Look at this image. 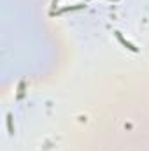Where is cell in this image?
Segmentation results:
<instances>
[{"label":"cell","mask_w":149,"mask_h":151,"mask_svg":"<svg viewBox=\"0 0 149 151\" xmlns=\"http://www.w3.org/2000/svg\"><path fill=\"white\" fill-rule=\"evenodd\" d=\"M75 9H82V5H75V7H65V9H60V11H58V14H62V12H69V11H75Z\"/></svg>","instance_id":"cell-2"},{"label":"cell","mask_w":149,"mask_h":151,"mask_svg":"<svg viewBox=\"0 0 149 151\" xmlns=\"http://www.w3.org/2000/svg\"><path fill=\"white\" fill-rule=\"evenodd\" d=\"M7 127H9V132L14 134V130H12V123H11V114H7Z\"/></svg>","instance_id":"cell-3"},{"label":"cell","mask_w":149,"mask_h":151,"mask_svg":"<svg viewBox=\"0 0 149 151\" xmlns=\"http://www.w3.org/2000/svg\"><path fill=\"white\" fill-rule=\"evenodd\" d=\"M51 5H53V9H56V7H58V0H53V4H51Z\"/></svg>","instance_id":"cell-4"},{"label":"cell","mask_w":149,"mask_h":151,"mask_svg":"<svg viewBox=\"0 0 149 151\" xmlns=\"http://www.w3.org/2000/svg\"><path fill=\"white\" fill-rule=\"evenodd\" d=\"M114 35H116V39L119 40V44H121L123 47H126V49H128V51H132V53H139V47H137L135 44H132L130 40H126V39L121 35V32H114Z\"/></svg>","instance_id":"cell-1"}]
</instances>
